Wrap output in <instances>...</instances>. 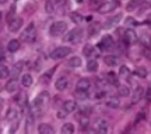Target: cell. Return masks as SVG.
Returning a JSON list of instances; mask_svg holds the SVG:
<instances>
[{"label": "cell", "mask_w": 151, "mask_h": 134, "mask_svg": "<svg viewBox=\"0 0 151 134\" xmlns=\"http://www.w3.org/2000/svg\"><path fill=\"white\" fill-rule=\"evenodd\" d=\"M49 101V94L48 92H41L35 101H34L32 105V115H39V113L43 110V106L46 105V102Z\"/></svg>", "instance_id": "6da1fadb"}, {"label": "cell", "mask_w": 151, "mask_h": 134, "mask_svg": "<svg viewBox=\"0 0 151 134\" xmlns=\"http://www.w3.org/2000/svg\"><path fill=\"white\" fill-rule=\"evenodd\" d=\"M66 31H67V22H65V21H56L49 28L50 37H60V35L65 34Z\"/></svg>", "instance_id": "7a4b0ae2"}, {"label": "cell", "mask_w": 151, "mask_h": 134, "mask_svg": "<svg viewBox=\"0 0 151 134\" xmlns=\"http://www.w3.org/2000/svg\"><path fill=\"white\" fill-rule=\"evenodd\" d=\"M35 38H37V28L34 25V22H31V24H28V27L21 34V39L24 42H34Z\"/></svg>", "instance_id": "3957f363"}, {"label": "cell", "mask_w": 151, "mask_h": 134, "mask_svg": "<svg viewBox=\"0 0 151 134\" xmlns=\"http://www.w3.org/2000/svg\"><path fill=\"white\" fill-rule=\"evenodd\" d=\"M83 38V29L81 28H74L63 37V41L65 42H71V43H77Z\"/></svg>", "instance_id": "277c9868"}, {"label": "cell", "mask_w": 151, "mask_h": 134, "mask_svg": "<svg viewBox=\"0 0 151 134\" xmlns=\"http://www.w3.org/2000/svg\"><path fill=\"white\" fill-rule=\"evenodd\" d=\"M70 53H71V48H69V46H60V48H56L55 50L50 52V59L59 60L66 57V56H69Z\"/></svg>", "instance_id": "5b68a950"}, {"label": "cell", "mask_w": 151, "mask_h": 134, "mask_svg": "<svg viewBox=\"0 0 151 134\" xmlns=\"http://www.w3.org/2000/svg\"><path fill=\"white\" fill-rule=\"evenodd\" d=\"M139 41V37L137 34L134 32V29H126L123 34V42L126 45H134L136 42Z\"/></svg>", "instance_id": "8992f818"}, {"label": "cell", "mask_w": 151, "mask_h": 134, "mask_svg": "<svg viewBox=\"0 0 151 134\" xmlns=\"http://www.w3.org/2000/svg\"><path fill=\"white\" fill-rule=\"evenodd\" d=\"M118 6H119V1H106V3H102V4L98 7V13L99 14H106L109 11H113Z\"/></svg>", "instance_id": "52a82bcc"}, {"label": "cell", "mask_w": 151, "mask_h": 134, "mask_svg": "<svg viewBox=\"0 0 151 134\" xmlns=\"http://www.w3.org/2000/svg\"><path fill=\"white\" fill-rule=\"evenodd\" d=\"M113 45H115V42H113L112 37H111V35H105V37L99 41L98 48L101 49V50H109V49L113 48Z\"/></svg>", "instance_id": "ba28073f"}, {"label": "cell", "mask_w": 151, "mask_h": 134, "mask_svg": "<svg viewBox=\"0 0 151 134\" xmlns=\"http://www.w3.org/2000/svg\"><path fill=\"white\" fill-rule=\"evenodd\" d=\"M122 20V14L120 13H118V14H115L113 17H111V18H108L106 21H105V24L102 25V28H105V29H109V28H113L115 25H118V22Z\"/></svg>", "instance_id": "9c48e42d"}, {"label": "cell", "mask_w": 151, "mask_h": 134, "mask_svg": "<svg viewBox=\"0 0 151 134\" xmlns=\"http://www.w3.org/2000/svg\"><path fill=\"white\" fill-rule=\"evenodd\" d=\"M21 27H22V18L21 17H16V18H13V20L9 22V29H10L11 32L20 31Z\"/></svg>", "instance_id": "30bf717a"}, {"label": "cell", "mask_w": 151, "mask_h": 134, "mask_svg": "<svg viewBox=\"0 0 151 134\" xmlns=\"http://www.w3.org/2000/svg\"><path fill=\"white\" fill-rule=\"evenodd\" d=\"M90 87H91V81L88 80V78H80V80L77 81V91H88L90 90Z\"/></svg>", "instance_id": "8fae6325"}, {"label": "cell", "mask_w": 151, "mask_h": 134, "mask_svg": "<svg viewBox=\"0 0 151 134\" xmlns=\"http://www.w3.org/2000/svg\"><path fill=\"white\" fill-rule=\"evenodd\" d=\"M17 88H18V81H17V78H11V80H9L7 82H6L4 85V90L7 92H16Z\"/></svg>", "instance_id": "7c38bea8"}, {"label": "cell", "mask_w": 151, "mask_h": 134, "mask_svg": "<svg viewBox=\"0 0 151 134\" xmlns=\"http://www.w3.org/2000/svg\"><path fill=\"white\" fill-rule=\"evenodd\" d=\"M38 133L39 134H55L53 127L48 123H41L38 126Z\"/></svg>", "instance_id": "4fadbf2b"}, {"label": "cell", "mask_w": 151, "mask_h": 134, "mask_svg": "<svg viewBox=\"0 0 151 134\" xmlns=\"http://www.w3.org/2000/svg\"><path fill=\"white\" fill-rule=\"evenodd\" d=\"M63 109H65L67 113L74 112L76 109H77V102H76L74 99H67V101H65V103H63Z\"/></svg>", "instance_id": "5bb4252c"}, {"label": "cell", "mask_w": 151, "mask_h": 134, "mask_svg": "<svg viewBox=\"0 0 151 134\" xmlns=\"http://www.w3.org/2000/svg\"><path fill=\"white\" fill-rule=\"evenodd\" d=\"M139 41H140V43L144 46V48H151V35L150 34H147V32L140 34Z\"/></svg>", "instance_id": "9a60e30c"}, {"label": "cell", "mask_w": 151, "mask_h": 134, "mask_svg": "<svg viewBox=\"0 0 151 134\" xmlns=\"http://www.w3.org/2000/svg\"><path fill=\"white\" fill-rule=\"evenodd\" d=\"M67 85H69V80L66 77H60L59 80L55 82V87H56L58 91H65L66 88H67Z\"/></svg>", "instance_id": "2e32d148"}, {"label": "cell", "mask_w": 151, "mask_h": 134, "mask_svg": "<svg viewBox=\"0 0 151 134\" xmlns=\"http://www.w3.org/2000/svg\"><path fill=\"white\" fill-rule=\"evenodd\" d=\"M144 95V90L141 88V87H137L133 92V97H132V103H137V102L140 101L141 98Z\"/></svg>", "instance_id": "e0dca14e"}, {"label": "cell", "mask_w": 151, "mask_h": 134, "mask_svg": "<svg viewBox=\"0 0 151 134\" xmlns=\"http://www.w3.org/2000/svg\"><path fill=\"white\" fill-rule=\"evenodd\" d=\"M67 66H69V67H71V69H78V67L81 66V59L78 57V56H73V57H70V59H69Z\"/></svg>", "instance_id": "ac0fdd59"}, {"label": "cell", "mask_w": 151, "mask_h": 134, "mask_svg": "<svg viewBox=\"0 0 151 134\" xmlns=\"http://www.w3.org/2000/svg\"><path fill=\"white\" fill-rule=\"evenodd\" d=\"M104 62H105V64L109 66V67H113V66L118 64V56H112V54H109V56H105L104 57Z\"/></svg>", "instance_id": "d6986e66"}, {"label": "cell", "mask_w": 151, "mask_h": 134, "mask_svg": "<svg viewBox=\"0 0 151 134\" xmlns=\"http://www.w3.org/2000/svg\"><path fill=\"white\" fill-rule=\"evenodd\" d=\"M32 75L31 74H22L21 75V85L22 87H31L32 85Z\"/></svg>", "instance_id": "ffe728a7"}, {"label": "cell", "mask_w": 151, "mask_h": 134, "mask_svg": "<svg viewBox=\"0 0 151 134\" xmlns=\"http://www.w3.org/2000/svg\"><path fill=\"white\" fill-rule=\"evenodd\" d=\"M20 49V41L18 39H11L9 45H7V50L9 52H17Z\"/></svg>", "instance_id": "44dd1931"}, {"label": "cell", "mask_w": 151, "mask_h": 134, "mask_svg": "<svg viewBox=\"0 0 151 134\" xmlns=\"http://www.w3.org/2000/svg\"><path fill=\"white\" fill-rule=\"evenodd\" d=\"M105 103H106V106L108 107H112V109H116V107H119V105H120L119 99L118 98H115V97L108 98V99L105 101Z\"/></svg>", "instance_id": "7402d4cb"}, {"label": "cell", "mask_w": 151, "mask_h": 134, "mask_svg": "<svg viewBox=\"0 0 151 134\" xmlns=\"http://www.w3.org/2000/svg\"><path fill=\"white\" fill-rule=\"evenodd\" d=\"M60 133L62 134H73L74 133V126L71 123H65L60 129Z\"/></svg>", "instance_id": "603a6c76"}, {"label": "cell", "mask_w": 151, "mask_h": 134, "mask_svg": "<svg viewBox=\"0 0 151 134\" xmlns=\"http://www.w3.org/2000/svg\"><path fill=\"white\" fill-rule=\"evenodd\" d=\"M118 94H119V97H129V94H130V90H129V87L127 85H118Z\"/></svg>", "instance_id": "cb8c5ba5"}, {"label": "cell", "mask_w": 151, "mask_h": 134, "mask_svg": "<svg viewBox=\"0 0 151 134\" xmlns=\"http://www.w3.org/2000/svg\"><path fill=\"white\" fill-rule=\"evenodd\" d=\"M99 29H101V25L98 24V22H92L90 28H88V34H90V37H94V35H97L99 32Z\"/></svg>", "instance_id": "d4e9b609"}, {"label": "cell", "mask_w": 151, "mask_h": 134, "mask_svg": "<svg viewBox=\"0 0 151 134\" xmlns=\"http://www.w3.org/2000/svg\"><path fill=\"white\" fill-rule=\"evenodd\" d=\"M146 0H130V3L127 4V10H134V9H137V7H140L143 3H144Z\"/></svg>", "instance_id": "484cf974"}, {"label": "cell", "mask_w": 151, "mask_h": 134, "mask_svg": "<svg viewBox=\"0 0 151 134\" xmlns=\"http://www.w3.org/2000/svg\"><path fill=\"white\" fill-rule=\"evenodd\" d=\"M106 82L118 87L119 85L118 84V75L115 74V73H108V74H106Z\"/></svg>", "instance_id": "4316f807"}, {"label": "cell", "mask_w": 151, "mask_h": 134, "mask_svg": "<svg viewBox=\"0 0 151 134\" xmlns=\"http://www.w3.org/2000/svg\"><path fill=\"white\" fill-rule=\"evenodd\" d=\"M134 74L137 75V77H140V78H146L148 73H147V69H146V67H143V66H139V67L134 70Z\"/></svg>", "instance_id": "83f0119b"}, {"label": "cell", "mask_w": 151, "mask_h": 134, "mask_svg": "<svg viewBox=\"0 0 151 134\" xmlns=\"http://www.w3.org/2000/svg\"><path fill=\"white\" fill-rule=\"evenodd\" d=\"M129 75H130L129 67H126V66H122V67L119 69V77H120V78L126 80V78H129Z\"/></svg>", "instance_id": "f1b7e54d"}, {"label": "cell", "mask_w": 151, "mask_h": 134, "mask_svg": "<svg viewBox=\"0 0 151 134\" xmlns=\"http://www.w3.org/2000/svg\"><path fill=\"white\" fill-rule=\"evenodd\" d=\"M108 124L105 120H101L98 124V134H108Z\"/></svg>", "instance_id": "f546056e"}, {"label": "cell", "mask_w": 151, "mask_h": 134, "mask_svg": "<svg viewBox=\"0 0 151 134\" xmlns=\"http://www.w3.org/2000/svg\"><path fill=\"white\" fill-rule=\"evenodd\" d=\"M83 53H84V56H94V53H95V48L92 46V45H86L84 46V49H83Z\"/></svg>", "instance_id": "4dcf8cb0"}, {"label": "cell", "mask_w": 151, "mask_h": 134, "mask_svg": "<svg viewBox=\"0 0 151 134\" xmlns=\"http://www.w3.org/2000/svg\"><path fill=\"white\" fill-rule=\"evenodd\" d=\"M87 70L90 71V73H95L98 70V62L97 60H90L88 63H87Z\"/></svg>", "instance_id": "1f68e13d"}, {"label": "cell", "mask_w": 151, "mask_h": 134, "mask_svg": "<svg viewBox=\"0 0 151 134\" xmlns=\"http://www.w3.org/2000/svg\"><path fill=\"white\" fill-rule=\"evenodd\" d=\"M17 115H18V112H17L16 109H14V107H10V109L7 110V113H6V119H7V120H16Z\"/></svg>", "instance_id": "d6a6232c"}, {"label": "cell", "mask_w": 151, "mask_h": 134, "mask_svg": "<svg viewBox=\"0 0 151 134\" xmlns=\"http://www.w3.org/2000/svg\"><path fill=\"white\" fill-rule=\"evenodd\" d=\"M10 75V70L6 64H0V80L1 78H7Z\"/></svg>", "instance_id": "836d02e7"}, {"label": "cell", "mask_w": 151, "mask_h": 134, "mask_svg": "<svg viewBox=\"0 0 151 134\" xmlns=\"http://www.w3.org/2000/svg\"><path fill=\"white\" fill-rule=\"evenodd\" d=\"M70 18H71V21L77 22V24H78V22H83V20H84V17L81 16L80 13H77V11H73V13H71Z\"/></svg>", "instance_id": "e575fe53"}, {"label": "cell", "mask_w": 151, "mask_h": 134, "mask_svg": "<svg viewBox=\"0 0 151 134\" xmlns=\"http://www.w3.org/2000/svg\"><path fill=\"white\" fill-rule=\"evenodd\" d=\"M22 62H20V63H17L16 66H14V69H13V73H11V77L13 78H17V75L21 73V70H22Z\"/></svg>", "instance_id": "d590c367"}, {"label": "cell", "mask_w": 151, "mask_h": 134, "mask_svg": "<svg viewBox=\"0 0 151 134\" xmlns=\"http://www.w3.org/2000/svg\"><path fill=\"white\" fill-rule=\"evenodd\" d=\"M91 112H92V107L90 106V105H84V106H81L80 107V113L83 115V116H90L91 115Z\"/></svg>", "instance_id": "8d00e7d4"}, {"label": "cell", "mask_w": 151, "mask_h": 134, "mask_svg": "<svg viewBox=\"0 0 151 134\" xmlns=\"http://www.w3.org/2000/svg\"><path fill=\"white\" fill-rule=\"evenodd\" d=\"M76 98L80 101H86L88 98V91H76Z\"/></svg>", "instance_id": "74e56055"}, {"label": "cell", "mask_w": 151, "mask_h": 134, "mask_svg": "<svg viewBox=\"0 0 151 134\" xmlns=\"http://www.w3.org/2000/svg\"><path fill=\"white\" fill-rule=\"evenodd\" d=\"M45 10H46V13H53L55 10V4L52 0H48L46 1V4H45Z\"/></svg>", "instance_id": "f35d334b"}, {"label": "cell", "mask_w": 151, "mask_h": 134, "mask_svg": "<svg viewBox=\"0 0 151 134\" xmlns=\"http://www.w3.org/2000/svg\"><path fill=\"white\" fill-rule=\"evenodd\" d=\"M16 102L22 106V105L25 103V95H24V94H18V97H16Z\"/></svg>", "instance_id": "ab89813d"}, {"label": "cell", "mask_w": 151, "mask_h": 134, "mask_svg": "<svg viewBox=\"0 0 151 134\" xmlns=\"http://www.w3.org/2000/svg\"><path fill=\"white\" fill-rule=\"evenodd\" d=\"M143 54H144L146 59L151 60V48H144L143 49Z\"/></svg>", "instance_id": "60d3db41"}, {"label": "cell", "mask_w": 151, "mask_h": 134, "mask_svg": "<svg viewBox=\"0 0 151 134\" xmlns=\"http://www.w3.org/2000/svg\"><path fill=\"white\" fill-rule=\"evenodd\" d=\"M17 129H18V119H16V120L13 122V126L10 127V134H14Z\"/></svg>", "instance_id": "b9f144b4"}, {"label": "cell", "mask_w": 151, "mask_h": 134, "mask_svg": "<svg viewBox=\"0 0 151 134\" xmlns=\"http://www.w3.org/2000/svg\"><path fill=\"white\" fill-rule=\"evenodd\" d=\"M67 115H69V113L66 112L65 109H62V110H59V112H58V118H59V119H65Z\"/></svg>", "instance_id": "7bdbcfd3"}, {"label": "cell", "mask_w": 151, "mask_h": 134, "mask_svg": "<svg viewBox=\"0 0 151 134\" xmlns=\"http://www.w3.org/2000/svg\"><path fill=\"white\" fill-rule=\"evenodd\" d=\"M146 99L147 101H151V87L147 90V94H146Z\"/></svg>", "instance_id": "ee69618b"}, {"label": "cell", "mask_w": 151, "mask_h": 134, "mask_svg": "<svg viewBox=\"0 0 151 134\" xmlns=\"http://www.w3.org/2000/svg\"><path fill=\"white\" fill-rule=\"evenodd\" d=\"M86 134H98V130H95V129H88L86 131Z\"/></svg>", "instance_id": "f6af8a7d"}, {"label": "cell", "mask_w": 151, "mask_h": 134, "mask_svg": "<svg viewBox=\"0 0 151 134\" xmlns=\"http://www.w3.org/2000/svg\"><path fill=\"white\" fill-rule=\"evenodd\" d=\"M144 22H146V24L148 25V27H151V14H150L148 17H147V18H146V21H144Z\"/></svg>", "instance_id": "bcb514c9"}, {"label": "cell", "mask_w": 151, "mask_h": 134, "mask_svg": "<svg viewBox=\"0 0 151 134\" xmlns=\"http://www.w3.org/2000/svg\"><path fill=\"white\" fill-rule=\"evenodd\" d=\"M66 1H67V0H56V4H58V6H62V4H65Z\"/></svg>", "instance_id": "7dc6e473"}, {"label": "cell", "mask_w": 151, "mask_h": 134, "mask_svg": "<svg viewBox=\"0 0 151 134\" xmlns=\"http://www.w3.org/2000/svg\"><path fill=\"white\" fill-rule=\"evenodd\" d=\"M4 1H6V0H0V3H4Z\"/></svg>", "instance_id": "c3c4849f"}, {"label": "cell", "mask_w": 151, "mask_h": 134, "mask_svg": "<svg viewBox=\"0 0 151 134\" xmlns=\"http://www.w3.org/2000/svg\"><path fill=\"white\" fill-rule=\"evenodd\" d=\"M0 22H1V13H0Z\"/></svg>", "instance_id": "681fc988"}, {"label": "cell", "mask_w": 151, "mask_h": 134, "mask_svg": "<svg viewBox=\"0 0 151 134\" xmlns=\"http://www.w3.org/2000/svg\"><path fill=\"white\" fill-rule=\"evenodd\" d=\"M1 88H3V87H1V84H0V91H1Z\"/></svg>", "instance_id": "f907efd6"}, {"label": "cell", "mask_w": 151, "mask_h": 134, "mask_svg": "<svg viewBox=\"0 0 151 134\" xmlns=\"http://www.w3.org/2000/svg\"><path fill=\"white\" fill-rule=\"evenodd\" d=\"M150 3H151V0H150Z\"/></svg>", "instance_id": "816d5d0a"}, {"label": "cell", "mask_w": 151, "mask_h": 134, "mask_svg": "<svg viewBox=\"0 0 151 134\" xmlns=\"http://www.w3.org/2000/svg\"><path fill=\"white\" fill-rule=\"evenodd\" d=\"M150 124H151V122H150Z\"/></svg>", "instance_id": "f5cc1de1"}]
</instances>
